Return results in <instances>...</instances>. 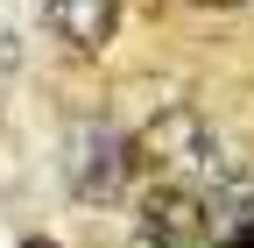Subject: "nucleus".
I'll list each match as a JSON object with an SVG mask.
<instances>
[{
    "label": "nucleus",
    "mask_w": 254,
    "mask_h": 248,
    "mask_svg": "<svg viewBox=\"0 0 254 248\" xmlns=\"http://www.w3.org/2000/svg\"><path fill=\"white\" fill-rule=\"evenodd\" d=\"M120 28V0H50V36L78 57H99Z\"/></svg>",
    "instance_id": "1"
},
{
    "label": "nucleus",
    "mask_w": 254,
    "mask_h": 248,
    "mask_svg": "<svg viewBox=\"0 0 254 248\" xmlns=\"http://www.w3.org/2000/svg\"><path fill=\"white\" fill-rule=\"evenodd\" d=\"M127 248H219V241H163V234H148V227H141Z\"/></svg>",
    "instance_id": "2"
},
{
    "label": "nucleus",
    "mask_w": 254,
    "mask_h": 248,
    "mask_svg": "<svg viewBox=\"0 0 254 248\" xmlns=\"http://www.w3.org/2000/svg\"><path fill=\"white\" fill-rule=\"evenodd\" d=\"M198 7H233V0H198Z\"/></svg>",
    "instance_id": "3"
},
{
    "label": "nucleus",
    "mask_w": 254,
    "mask_h": 248,
    "mask_svg": "<svg viewBox=\"0 0 254 248\" xmlns=\"http://www.w3.org/2000/svg\"><path fill=\"white\" fill-rule=\"evenodd\" d=\"M28 248H43V241H28Z\"/></svg>",
    "instance_id": "4"
}]
</instances>
